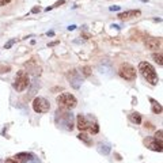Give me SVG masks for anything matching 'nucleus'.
<instances>
[{
    "instance_id": "1",
    "label": "nucleus",
    "mask_w": 163,
    "mask_h": 163,
    "mask_svg": "<svg viewBox=\"0 0 163 163\" xmlns=\"http://www.w3.org/2000/svg\"><path fill=\"white\" fill-rule=\"evenodd\" d=\"M56 122L60 128L65 130H72L74 129V114H72L69 110L65 109H59L56 112Z\"/></svg>"
},
{
    "instance_id": "2",
    "label": "nucleus",
    "mask_w": 163,
    "mask_h": 163,
    "mask_svg": "<svg viewBox=\"0 0 163 163\" xmlns=\"http://www.w3.org/2000/svg\"><path fill=\"white\" fill-rule=\"evenodd\" d=\"M139 71H140V74L143 75V77H144L148 83H151V84H158V82H159V77H158V75H156V72H155V69H154V67H152L150 63H147V61H141L139 64Z\"/></svg>"
},
{
    "instance_id": "3",
    "label": "nucleus",
    "mask_w": 163,
    "mask_h": 163,
    "mask_svg": "<svg viewBox=\"0 0 163 163\" xmlns=\"http://www.w3.org/2000/svg\"><path fill=\"white\" fill-rule=\"evenodd\" d=\"M57 103H59V107L65 110H71L76 106V98L72 94H68V92H64V94L59 95L57 97Z\"/></svg>"
},
{
    "instance_id": "4",
    "label": "nucleus",
    "mask_w": 163,
    "mask_h": 163,
    "mask_svg": "<svg viewBox=\"0 0 163 163\" xmlns=\"http://www.w3.org/2000/svg\"><path fill=\"white\" fill-rule=\"evenodd\" d=\"M30 86V77L27 75L26 71H19L16 74V77H15V83H14V89L16 91H25L27 87Z\"/></svg>"
},
{
    "instance_id": "5",
    "label": "nucleus",
    "mask_w": 163,
    "mask_h": 163,
    "mask_svg": "<svg viewBox=\"0 0 163 163\" xmlns=\"http://www.w3.org/2000/svg\"><path fill=\"white\" fill-rule=\"evenodd\" d=\"M118 74H120V76H121L122 79L129 80V82H132V80L136 79V69H135L129 63H124V64H121V67H120V69H118Z\"/></svg>"
},
{
    "instance_id": "6",
    "label": "nucleus",
    "mask_w": 163,
    "mask_h": 163,
    "mask_svg": "<svg viewBox=\"0 0 163 163\" xmlns=\"http://www.w3.org/2000/svg\"><path fill=\"white\" fill-rule=\"evenodd\" d=\"M33 109L36 113H48L51 109V105H49V101L45 99V98L36 97L34 101H33Z\"/></svg>"
},
{
    "instance_id": "7",
    "label": "nucleus",
    "mask_w": 163,
    "mask_h": 163,
    "mask_svg": "<svg viewBox=\"0 0 163 163\" xmlns=\"http://www.w3.org/2000/svg\"><path fill=\"white\" fill-rule=\"evenodd\" d=\"M67 77H68L69 83H71V86L74 87V89H79V87L82 86V83H83V77L80 76V74H79L77 71H71V72H68Z\"/></svg>"
},
{
    "instance_id": "8",
    "label": "nucleus",
    "mask_w": 163,
    "mask_h": 163,
    "mask_svg": "<svg viewBox=\"0 0 163 163\" xmlns=\"http://www.w3.org/2000/svg\"><path fill=\"white\" fill-rule=\"evenodd\" d=\"M144 144L147 145V147H148L150 150H152V151L162 152V143H159L158 140L148 137V139H145V140H144Z\"/></svg>"
},
{
    "instance_id": "9",
    "label": "nucleus",
    "mask_w": 163,
    "mask_h": 163,
    "mask_svg": "<svg viewBox=\"0 0 163 163\" xmlns=\"http://www.w3.org/2000/svg\"><path fill=\"white\" fill-rule=\"evenodd\" d=\"M160 44H162V39L160 38H148L145 41V46L151 49V51H156L160 48Z\"/></svg>"
},
{
    "instance_id": "10",
    "label": "nucleus",
    "mask_w": 163,
    "mask_h": 163,
    "mask_svg": "<svg viewBox=\"0 0 163 163\" xmlns=\"http://www.w3.org/2000/svg\"><path fill=\"white\" fill-rule=\"evenodd\" d=\"M140 14H141V12H140L139 10H130V11H125V12L118 14V18L121 19V21H127V19H130V18H133V16H139Z\"/></svg>"
},
{
    "instance_id": "11",
    "label": "nucleus",
    "mask_w": 163,
    "mask_h": 163,
    "mask_svg": "<svg viewBox=\"0 0 163 163\" xmlns=\"http://www.w3.org/2000/svg\"><path fill=\"white\" fill-rule=\"evenodd\" d=\"M76 121H77V128H79L80 130L89 129V121H87V118L84 116H82V114H77Z\"/></svg>"
},
{
    "instance_id": "12",
    "label": "nucleus",
    "mask_w": 163,
    "mask_h": 163,
    "mask_svg": "<svg viewBox=\"0 0 163 163\" xmlns=\"http://www.w3.org/2000/svg\"><path fill=\"white\" fill-rule=\"evenodd\" d=\"M39 89V82H38V79H34L33 80V84H31V87H30V90H29V94L26 95V99L29 101V99H31L34 95H36V92H37V90Z\"/></svg>"
},
{
    "instance_id": "13",
    "label": "nucleus",
    "mask_w": 163,
    "mask_h": 163,
    "mask_svg": "<svg viewBox=\"0 0 163 163\" xmlns=\"http://www.w3.org/2000/svg\"><path fill=\"white\" fill-rule=\"evenodd\" d=\"M151 101V105H152V113H155V114H160V112H162V105L159 103L158 101H155V99H150Z\"/></svg>"
},
{
    "instance_id": "14",
    "label": "nucleus",
    "mask_w": 163,
    "mask_h": 163,
    "mask_svg": "<svg viewBox=\"0 0 163 163\" xmlns=\"http://www.w3.org/2000/svg\"><path fill=\"white\" fill-rule=\"evenodd\" d=\"M110 145L109 144H103V143H101L99 144V147H98V151H99V154H103V155H107L110 152Z\"/></svg>"
},
{
    "instance_id": "15",
    "label": "nucleus",
    "mask_w": 163,
    "mask_h": 163,
    "mask_svg": "<svg viewBox=\"0 0 163 163\" xmlns=\"http://www.w3.org/2000/svg\"><path fill=\"white\" fill-rule=\"evenodd\" d=\"M31 156H33V154H27V152H21V154L16 155V158H18L22 163H26Z\"/></svg>"
},
{
    "instance_id": "16",
    "label": "nucleus",
    "mask_w": 163,
    "mask_h": 163,
    "mask_svg": "<svg viewBox=\"0 0 163 163\" xmlns=\"http://www.w3.org/2000/svg\"><path fill=\"white\" fill-rule=\"evenodd\" d=\"M77 139H79V140H82V141H84V143H86L87 145H91V144H92L91 139H90V137L87 136L86 133H80L79 136H77Z\"/></svg>"
},
{
    "instance_id": "17",
    "label": "nucleus",
    "mask_w": 163,
    "mask_h": 163,
    "mask_svg": "<svg viewBox=\"0 0 163 163\" xmlns=\"http://www.w3.org/2000/svg\"><path fill=\"white\" fill-rule=\"evenodd\" d=\"M130 121L135 122V124H140L141 122V116H140L139 113H132L130 114Z\"/></svg>"
},
{
    "instance_id": "18",
    "label": "nucleus",
    "mask_w": 163,
    "mask_h": 163,
    "mask_svg": "<svg viewBox=\"0 0 163 163\" xmlns=\"http://www.w3.org/2000/svg\"><path fill=\"white\" fill-rule=\"evenodd\" d=\"M89 129H90L91 133H98V132H99V127H98V124L95 121L92 122V124H90L89 122Z\"/></svg>"
},
{
    "instance_id": "19",
    "label": "nucleus",
    "mask_w": 163,
    "mask_h": 163,
    "mask_svg": "<svg viewBox=\"0 0 163 163\" xmlns=\"http://www.w3.org/2000/svg\"><path fill=\"white\" fill-rule=\"evenodd\" d=\"M152 59H154L155 61H156L159 65H162V64H163V60H162L163 57H162V53H154V54H152Z\"/></svg>"
},
{
    "instance_id": "20",
    "label": "nucleus",
    "mask_w": 163,
    "mask_h": 163,
    "mask_svg": "<svg viewBox=\"0 0 163 163\" xmlns=\"http://www.w3.org/2000/svg\"><path fill=\"white\" fill-rule=\"evenodd\" d=\"M11 71V67L7 64H0V74H6V72Z\"/></svg>"
},
{
    "instance_id": "21",
    "label": "nucleus",
    "mask_w": 163,
    "mask_h": 163,
    "mask_svg": "<svg viewBox=\"0 0 163 163\" xmlns=\"http://www.w3.org/2000/svg\"><path fill=\"white\" fill-rule=\"evenodd\" d=\"M82 74L84 75V76H90V75H91V68H90V67H83V68H82Z\"/></svg>"
},
{
    "instance_id": "22",
    "label": "nucleus",
    "mask_w": 163,
    "mask_h": 163,
    "mask_svg": "<svg viewBox=\"0 0 163 163\" xmlns=\"http://www.w3.org/2000/svg\"><path fill=\"white\" fill-rule=\"evenodd\" d=\"M162 133H163L162 130H158L154 139H155V140H158V141H159V143H162Z\"/></svg>"
},
{
    "instance_id": "23",
    "label": "nucleus",
    "mask_w": 163,
    "mask_h": 163,
    "mask_svg": "<svg viewBox=\"0 0 163 163\" xmlns=\"http://www.w3.org/2000/svg\"><path fill=\"white\" fill-rule=\"evenodd\" d=\"M15 42H16V39H11V41H8L6 45H4V49H10V48H11Z\"/></svg>"
},
{
    "instance_id": "24",
    "label": "nucleus",
    "mask_w": 163,
    "mask_h": 163,
    "mask_svg": "<svg viewBox=\"0 0 163 163\" xmlns=\"http://www.w3.org/2000/svg\"><path fill=\"white\" fill-rule=\"evenodd\" d=\"M26 163H39V160H38V158H36V156H34V155H33V156L30 158V159L27 160Z\"/></svg>"
},
{
    "instance_id": "25",
    "label": "nucleus",
    "mask_w": 163,
    "mask_h": 163,
    "mask_svg": "<svg viewBox=\"0 0 163 163\" xmlns=\"http://www.w3.org/2000/svg\"><path fill=\"white\" fill-rule=\"evenodd\" d=\"M11 0H0V7L1 6H6V4H8Z\"/></svg>"
},
{
    "instance_id": "26",
    "label": "nucleus",
    "mask_w": 163,
    "mask_h": 163,
    "mask_svg": "<svg viewBox=\"0 0 163 163\" xmlns=\"http://www.w3.org/2000/svg\"><path fill=\"white\" fill-rule=\"evenodd\" d=\"M109 10H110V11H118V10H120V6H112Z\"/></svg>"
},
{
    "instance_id": "27",
    "label": "nucleus",
    "mask_w": 163,
    "mask_h": 163,
    "mask_svg": "<svg viewBox=\"0 0 163 163\" xmlns=\"http://www.w3.org/2000/svg\"><path fill=\"white\" fill-rule=\"evenodd\" d=\"M64 3H65V0H60V1L54 3V6H53V7H59V6H61V4H64Z\"/></svg>"
},
{
    "instance_id": "28",
    "label": "nucleus",
    "mask_w": 163,
    "mask_h": 163,
    "mask_svg": "<svg viewBox=\"0 0 163 163\" xmlns=\"http://www.w3.org/2000/svg\"><path fill=\"white\" fill-rule=\"evenodd\" d=\"M33 14H36V12H39V7H34V8L31 10Z\"/></svg>"
},
{
    "instance_id": "29",
    "label": "nucleus",
    "mask_w": 163,
    "mask_h": 163,
    "mask_svg": "<svg viewBox=\"0 0 163 163\" xmlns=\"http://www.w3.org/2000/svg\"><path fill=\"white\" fill-rule=\"evenodd\" d=\"M6 163H18V162H16V160H14V159H7Z\"/></svg>"
},
{
    "instance_id": "30",
    "label": "nucleus",
    "mask_w": 163,
    "mask_h": 163,
    "mask_svg": "<svg viewBox=\"0 0 163 163\" xmlns=\"http://www.w3.org/2000/svg\"><path fill=\"white\" fill-rule=\"evenodd\" d=\"M76 29V26L75 25H71V26H68V30H75Z\"/></svg>"
},
{
    "instance_id": "31",
    "label": "nucleus",
    "mask_w": 163,
    "mask_h": 163,
    "mask_svg": "<svg viewBox=\"0 0 163 163\" xmlns=\"http://www.w3.org/2000/svg\"><path fill=\"white\" fill-rule=\"evenodd\" d=\"M59 44V41H56V42H51V44H49V46H54V45H57Z\"/></svg>"
},
{
    "instance_id": "32",
    "label": "nucleus",
    "mask_w": 163,
    "mask_h": 163,
    "mask_svg": "<svg viewBox=\"0 0 163 163\" xmlns=\"http://www.w3.org/2000/svg\"><path fill=\"white\" fill-rule=\"evenodd\" d=\"M48 36H49V37H53L54 33H53V31H48Z\"/></svg>"
},
{
    "instance_id": "33",
    "label": "nucleus",
    "mask_w": 163,
    "mask_h": 163,
    "mask_svg": "<svg viewBox=\"0 0 163 163\" xmlns=\"http://www.w3.org/2000/svg\"><path fill=\"white\" fill-rule=\"evenodd\" d=\"M140 1H144V3H147V1H148V0H140Z\"/></svg>"
}]
</instances>
